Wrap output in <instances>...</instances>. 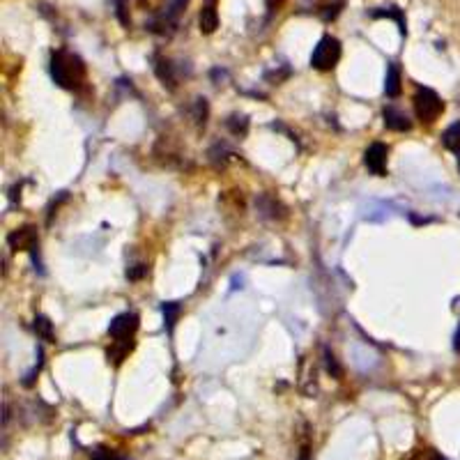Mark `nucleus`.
Instances as JSON below:
<instances>
[{"label": "nucleus", "mask_w": 460, "mask_h": 460, "mask_svg": "<svg viewBox=\"0 0 460 460\" xmlns=\"http://www.w3.org/2000/svg\"><path fill=\"white\" fill-rule=\"evenodd\" d=\"M51 77L60 88L77 90L86 81V63L77 53L58 48L51 53Z\"/></svg>", "instance_id": "1"}, {"label": "nucleus", "mask_w": 460, "mask_h": 460, "mask_svg": "<svg viewBox=\"0 0 460 460\" xmlns=\"http://www.w3.org/2000/svg\"><path fill=\"white\" fill-rule=\"evenodd\" d=\"M412 102H414L416 118H419L421 122H426V124L435 122L442 113H445V102H442V97L435 90H431V88H419V90H416Z\"/></svg>", "instance_id": "2"}, {"label": "nucleus", "mask_w": 460, "mask_h": 460, "mask_svg": "<svg viewBox=\"0 0 460 460\" xmlns=\"http://www.w3.org/2000/svg\"><path fill=\"white\" fill-rule=\"evenodd\" d=\"M341 60V41L336 37H322L317 41V46L313 48L311 55V67L317 72H329L339 65Z\"/></svg>", "instance_id": "3"}, {"label": "nucleus", "mask_w": 460, "mask_h": 460, "mask_svg": "<svg viewBox=\"0 0 460 460\" xmlns=\"http://www.w3.org/2000/svg\"><path fill=\"white\" fill-rule=\"evenodd\" d=\"M7 244H10L12 251H35L39 244V235L35 225H21V228L12 230L7 235Z\"/></svg>", "instance_id": "4"}, {"label": "nucleus", "mask_w": 460, "mask_h": 460, "mask_svg": "<svg viewBox=\"0 0 460 460\" xmlns=\"http://www.w3.org/2000/svg\"><path fill=\"white\" fill-rule=\"evenodd\" d=\"M138 329V315L136 313H120L115 315L111 324H108V336L113 341L122 339H133V334Z\"/></svg>", "instance_id": "5"}, {"label": "nucleus", "mask_w": 460, "mask_h": 460, "mask_svg": "<svg viewBox=\"0 0 460 460\" xmlns=\"http://www.w3.org/2000/svg\"><path fill=\"white\" fill-rule=\"evenodd\" d=\"M387 157H389V147L387 145H384V143H373L371 147L366 150L364 164H366V169L371 171L373 175L384 178V175H387Z\"/></svg>", "instance_id": "6"}, {"label": "nucleus", "mask_w": 460, "mask_h": 460, "mask_svg": "<svg viewBox=\"0 0 460 460\" xmlns=\"http://www.w3.org/2000/svg\"><path fill=\"white\" fill-rule=\"evenodd\" d=\"M198 26L203 35H212L219 28V12H216V0H205L203 10L198 14Z\"/></svg>", "instance_id": "7"}, {"label": "nucleus", "mask_w": 460, "mask_h": 460, "mask_svg": "<svg viewBox=\"0 0 460 460\" xmlns=\"http://www.w3.org/2000/svg\"><path fill=\"white\" fill-rule=\"evenodd\" d=\"M382 118H384V127L391 129V131H409V129H412V122H409L407 115L403 111H398V108H394V106L384 108Z\"/></svg>", "instance_id": "8"}, {"label": "nucleus", "mask_w": 460, "mask_h": 460, "mask_svg": "<svg viewBox=\"0 0 460 460\" xmlns=\"http://www.w3.org/2000/svg\"><path fill=\"white\" fill-rule=\"evenodd\" d=\"M155 74L164 86H169L171 90L178 86V77H175V65L164 55H155Z\"/></svg>", "instance_id": "9"}, {"label": "nucleus", "mask_w": 460, "mask_h": 460, "mask_svg": "<svg viewBox=\"0 0 460 460\" xmlns=\"http://www.w3.org/2000/svg\"><path fill=\"white\" fill-rule=\"evenodd\" d=\"M371 19H394L398 23V30H400V35H407V23H405V14L400 7L396 5H391V7H378V10H373L371 12Z\"/></svg>", "instance_id": "10"}, {"label": "nucleus", "mask_w": 460, "mask_h": 460, "mask_svg": "<svg viewBox=\"0 0 460 460\" xmlns=\"http://www.w3.org/2000/svg\"><path fill=\"white\" fill-rule=\"evenodd\" d=\"M133 348V339H122V341H113V346L108 348V362L113 364H122L124 357L131 353Z\"/></svg>", "instance_id": "11"}, {"label": "nucleus", "mask_w": 460, "mask_h": 460, "mask_svg": "<svg viewBox=\"0 0 460 460\" xmlns=\"http://www.w3.org/2000/svg\"><path fill=\"white\" fill-rule=\"evenodd\" d=\"M384 92L387 97H398L400 95V70L396 63L389 65L387 70V79H384Z\"/></svg>", "instance_id": "12"}, {"label": "nucleus", "mask_w": 460, "mask_h": 460, "mask_svg": "<svg viewBox=\"0 0 460 460\" xmlns=\"http://www.w3.org/2000/svg\"><path fill=\"white\" fill-rule=\"evenodd\" d=\"M442 145L456 155L460 152V120L451 124V127H447V131L442 133Z\"/></svg>", "instance_id": "13"}, {"label": "nucleus", "mask_w": 460, "mask_h": 460, "mask_svg": "<svg viewBox=\"0 0 460 460\" xmlns=\"http://www.w3.org/2000/svg\"><path fill=\"white\" fill-rule=\"evenodd\" d=\"M256 207H258V212H261L263 216H267V219H276V216H281L276 210H283V207L276 203V200L272 196H261V198H256Z\"/></svg>", "instance_id": "14"}, {"label": "nucleus", "mask_w": 460, "mask_h": 460, "mask_svg": "<svg viewBox=\"0 0 460 460\" xmlns=\"http://www.w3.org/2000/svg\"><path fill=\"white\" fill-rule=\"evenodd\" d=\"M322 362H324V371H327L331 378H336V380L343 378V366L339 364L336 355H334L329 348H322Z\"/></svg>", "instance_id": "15"}, {"label": "nucleus", "mask_w": 460, "mask_h": 460, "mask_svg": "<svg viewBox=\"0 0 460 460\" xmlns=\"http://www.w3.org/2000/svg\"><path fill=\"white\" fill-rule=\"evenodd\" d=\"M32 329L37 331V336H39V339H44V341H53V322L48 320L46 315H37V317H35V322H32Z\"/></svg>", "instance_id": "16"}, {"label": "nucleus", "mask_w": 460, "mask_h": 460, "mask_svg": "<svg viewBox=\"0 0 460 460\" xmlns=\"http://www.w3.org/2000/svg\"><path fill=\"white\" fill-rule=\"evenodd\" d=\"M180 311H182V306L178 302H169V304L162 306V313H164V320H166L164 324L169 331H173L175 322H178V317H180Z\"/></svg>", "instance_id": "17"}, {"label": "nucleus", "mask_w": 460, "mask_h": 460, "mask_svg": "<svg viewBox=\"0 0 460 460\" xmlns=\"http://www.w3.org/2000/svg\"><path fill=\"white\" fill-rule=\"evenodd\" d=\"M225 127L230 129V133H235V136H244L249 131V120H247V115H230V118L225 120Z\"/></svg>", "instance_id": "18"}, {"label": "nucleus", "mask_w": 460, "mask_h": 460, "mask_svg": "<svg viewBox=\"0 0 460 460\" xmlns=\"http://www.w3.org/2000/svg\"><path fill=\"white\" fill-rule=\"evenodd\" d=\"M115 3V14H118V19L124 28H129L131 26V16H129V5H127V0H113Z\"/></svg>", "instance_id": "19"}, {"label": "nucleus", "mask_w": 460, "mask_h": 460, "mask_svg": "<svg viewBox=\"0 0 460 460\" xmlns=\"http://www.w3.org/2000/svg\"><path fill=\"white\" fill-rule=\"evenodd\" d=\"M207 113H210V108H207V102H205V99L198 97L196 102H194V120H196V124H203V127H205Z\"/></svg>", "instance_id": "20"}, {"label": "nucleus", "mask_w": 460, "mask_h": 460, "mask_svg": "<svg viewBox=\"0 0 460 460\" xmlns=\"http://www.w3.org/2000/svg\"><path fill=\"white\" fill-rule=\"evenodd\" d=\"M41 366H44V353H41V350H37V364H35V368H32V371L26 375V378H23V387H32V384H35V378H37V373L41 371Z\"/></svg>", "instance_id": "21"}, {"label": "nucleus", "mask_w": 460, "mask_h": 460, "mask_svg": "<svg viewBox=\"0 0 460 460\" xmlns=\"http://www.w3.org/2000/svg\"><path fill=\"white\" fill-rule=\"evenodd\" d=\"M343 5H346V0H336V3H331L324 7V12H322V21H334L336 16L341 14L343 10Z\"/></svg>", "instance_id": "22"}, {"label": "nucleus", "mask_w": 460, "mask_h": 460, "mask_svg": "<svg viewBox=\"0 0 460 460\" xmlns=\"http://www.w3.org/2000/svg\"><path fill=\"white\" fill-rule=\"evenodd\" d=\"M90 456H92V460H122L120 456H115V451L106 449V447H97Z\"/></svg>", "instance_id": "23"}, {"label": "nucleus", "mask_w": 460, "mask_h": 460, "mask_svg": "<svg viewBox=\"0 0 460 460\" xmlns=\"http://www.w3.org/2000/svg\"><path fill=\"white\" fill-rule=\"evenodd\" d=\"M147 274V267L145 265H133V267H129L127 270V279L129 281H138L140 276H145Z\"/></svg>", "instance_id": "24"}, {"label": "nucleus", "mask_w": 460, "mask_h": 460, "mask_svg": "<svg viewBox=\"0 0 460 460\" xmlns=\"http://www.w3.org/2000/svg\"><path fill=\"white\" fill-rule=\"evenodd\" d=\"M407 460H433V449L428 451H421V449H416L412 456H409Z\"/></svg>", "instance_id": "25"}, {"label": "nucleus", "mask_w": 460, "mask_h": 460, "mask_svg": "<svg viewBox=\"0 0 460 460\" xmlns=\"http://www.w3.org/2000/svg\"><path fill=\"white\" fill-rule=\"evenodd\" d=\"M265 3H267V12L274 14V12H279V10H281L283 0H265Z\"/></svg>", "instance_id": "26"}, {"label": "nucleus", "mask_w": 460, "mask_h": 460, "mask_svg": "<svg viewBox=\"0 0 460 460\" xmlns=\"http://www.w3.org/2000/svg\"><path fill=\"white\" fill-rule=\"evenodd\" d=\"M299 460H311V451H308V445H304L302 451H299Z\"/></svg>", "instance_id": "27"}, {"label": "nucleus", "mask_w": 460, "mask_h": 460, "mask_svg": "<svg viewBox=\"0 0 460 460\" xmlns=\"http://www.w3.org/2000/svg\"><path fill=\"white\" fill-rule=\"evenodd\" d=\"M454 348H456V350H460V327H458L456 336H454Z\"/></svg>", "instance_id": "28"}, {"label": "nucleus", "mask_w": 460, "mask_h": 460, "mask_svg": "<svg viewBox=\"0 0 460 460\" xmlns=\"http://www.w3.org/2000/svg\"><path fill=\"white\" fill-rule=\"evenodd\" d=\"M433 460H447V458H445V456H442V454H438V451H435V449H433Z\"/></svg>", "instance_id": "29"}, {"label": "nucleus", "mask_w": 460, "mask_h": 460, "mask_svg": "<svg viewBox=\"0 0 460 460\" xmlns=\"http://www.w3.org/2000/svg\"><path fill=\"white\" fill-rule=\"evenodd\" d=\"M458 169H460V152H458Z\"/></svg>", "instance_id": "30"}]
</instances>
